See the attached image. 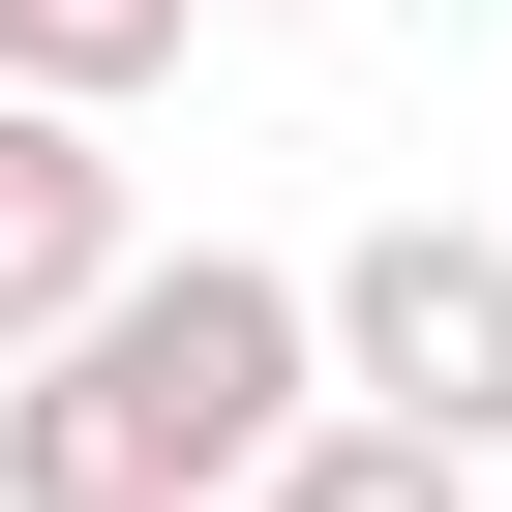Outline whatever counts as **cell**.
I'll list each match as a JSON object with an SVG mask.
<instances>
[{"instance_id": "52a82bcc", "label": "cell", "mask_w": 512, "mask_h": 512, "mask_svg": "<svg viewBox=\"0 0 512 512\" xmlns=\"http://www.w3.org/2000/svg\"><path fill=\"white\" fill-rule=\"evenodd\" d=\"M272 31H302V0H272Z\"/></svg>"}, {"instance_id": "8992f818", "label": "cell", "mask_w": 512, "mask_h": 512, "mask_svg": "<svg viewBox=\"0 0 512 512\" xmlns=\"http://www.w3.org/2000/svg\"><path fill=\"white\" fill-rule=\"evenodd\" d=\"M482 512H512V452H482Z\"/></svg>"}, {"instance_id": "277c9868", "label": "cell", "mask_w": 512, "mask_h": 512, "mask_svg": "<svg viewBox=\"0 0 512 512\" xmlns=\"http://www.w3.org/2000/svg\"><path fill=\"white\" fill-rule=\"evenodd\" d=\"M241 512H482V452H452V422H392V392H302Z\"/></svg>"}, {"instance_id": "5b68a950", "label": "cell", "mask_w": 512, "mask_h": 512, "mask_svg": "<svg viewBox=\"0 0 512 512\" xmlns=\"http://www.w3.org/2000/svg\"><path fill=\"white\" fill-rule=\"evenodd\" d=\"M151 61H181V0H0V91H91V121H121Z\"/></svg>"}, {"instance_id": "7a4b0ae2", "label": "cell", "mask_w": 512, "mask_h": 512, "mask_svg": "<svg viewBox=\"0 0 512 512\" xmlns=\"http://www.w3.org/2000/svg\"><path fill=\"white\" fill-rule=\"evenodd\" d=\"M302 302H332V392H392V422L512 452V211H362Z\"/></svg>"}, {"instance_id": "6da1fadb", "label": "cell", "mask_w": 512, "mask_h": 512, "mask_svg": "<svg viewBox=\"0 0 512 512\" xmlns=\"http://www.w3.org/2000/svg\"><path fill=\"white\" fill-rule=\"evenodd\" d=\"M302 392H332V302L272 241H121V302L0 362V512H241Z\"/></svg>"}, {"instance_id": "3957f363", "label": "cell", "mask_w": 512, "mask_h": 512, "mask_svg": "<svg viewBox=\"0 0 512 512\" xmlns=\"http://www.w3.org/2000/svg\"><path fill=\"white\" fill-rule=\"evenodd\" d=\"M121 241H151L121 121H91V91H0V362H31V332H91V302H121Z\"/></svg>"}]
</instances>
